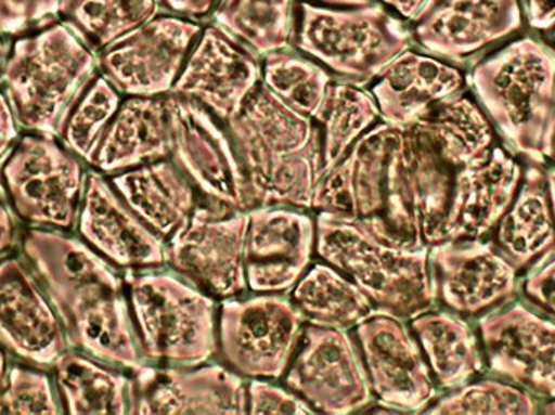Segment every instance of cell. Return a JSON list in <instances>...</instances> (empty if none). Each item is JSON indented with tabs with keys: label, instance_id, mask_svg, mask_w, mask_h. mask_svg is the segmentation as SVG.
Segmentation results:
<instances>
[{
	"label": "cell",
	"instance_id": "cell-1",
	"mask_svg": "<svg viewBox=\"0 0 555 415\" xmlns=\"http://www.w3.org/2000/svg\"><path fill=\"white\" fill-rule=\"evenodd\" d=\"M22 251L72 349L129 374L146 364L119 268L81 238L54 229H29Z\"/></svg>",
	"mask_w": 555,
	"mask_h": 415
},
{
	"label": "cell",
	"instance_id": "cell-2",
	"mask_svg": "<svg viewBox=\"0 0 555 415\" xmlns=\"http://www.w3.org/2000/svg\"><path fill=\"white\" fill-rule=\"evenodd\" d=\"M224 126L240 153L254 207L313 209L323 176L315 120L297 113L260 83Z\"/></svg>",
	"mask_w": 555,
	"mask_h": 415
},
{
	"label": "cell",
	"instance_id": "cell-3",
	"mask_svg": "<svg viewBox=\"0 0 555 415\" xmlns=\"http://www.w3.org/2000/svg\"><path fill=\"white\" fill-rule=\"evenodd\" d=\"M475 100L514 155L555 161V48L525 35L476 61L466 77Z\"/></svg>",
	"mask_w": 555,
	"mask_h": 415
},
{
	"label": "cell",
	"instance_id": "cell-4",
	"mask_svg": "<svg viewBox=\"0 0 555 415\" xmlns=\"http://www.w3.org/2000/svg\"><path fill=\"white\" fill-rule=\"evenodd\" d=\"M317 257L351 277L377 310L398 319L436 307L429 248L390 232L382 219L319 211Z\"/></svg>",
	"mask_w": 555,
	"mask_h": 415
},
{
	"label": "cell",
	"instance_id": "cell-5",
	"mask_svg": "<svg viewBox=\"0 0 555 415\" xmlns=\"http://www.w3.org/2000/svg\"><path fill=\"white\" fill-rule=\"evenodd\" d=\"M93 49L67 25H52L12 46L2 80L20 127L61 133L72 107L94 80Z\"/></svg>",
	"mask_w": 555,
	"mask_h": 415
},
{
	"label": "cell",
	"instance_id": "cell-6",
	"mask_svg": "<svg viewBox=\"0 0 555 415\" xmlns=\"http://www.w3.org/2000/svg\"><path fill=\"white\" fill-rule=\"evenodd\" d=\"M124 277L146 364L192 367L217 358V299L163 268Z\"/></svg>",
	"mask_w": 555,
	"mask_h": 415
},
{
	"label": "cell",
	"instance_id": "cell-7",
	"mask_svg": "<svg viewBox=\"0 0 555 415\" xmlns=\"http://www.w3.org/2000/svg\"><path fill=\"white\" fill-rule=\"evenodd\" d=\"M455 169L439 155L416 124L398 129L387 166L382 221L403 241L416 245L442 242L443 224L452 198Z\"/></svg>",
	"mask_w": 555,
	"mask_h": 415
},
{
	"label": "cell",
	"instance_id": "cell-8",
	"mask_svg": "<svg viewBox=\"0 0 555 415\" xmlns=\"http://www.w3.org/2000/svg\"><path fill=\"white\" fill-rule=\"evenodd\" d=\"M297 48L349 83L374 80L410 48L411 33L378 5L336 10L302 3Z\"/></svg>",
	"mask_w": 555,
	"mask_h": 415
},
{
	"label": "cell",
	"instance_id": "cell-9",
	"mask_svg": "<svg viewBox=\"0 0 555 415\" xmlns=\"http://www.w3.org/2000/svg\"><path fill=\"white\" fill-rule=\"evenodd\" d=\"M0 182L13 212L26 224L64 232L77 225L87 172L55 137H20L3 159Z\"/></svg>",
	"mask_w": 555,
	"mask_h": 415
},
{
	"label": "cell",
	"instance_id": "cell-10",
	"mask_svg": "<svg viewBox=\"0 0 555 415\" xmlns=\"http://www.w3.org/2000/svg\"><path fill=\"white\" fill-rule=\"evenodd\" d=\"M306 320L284 294H254L221 302L218 358L246 380L284 377Z\"/></svg>",
	"mask_w": 555,
	"mask_h": 415
},
{
	"label": "cell",
	"instance_id": "cell-11",
	"mask_svg": "<svg viewBox=\"0 0 555 415\" xmlns=\"http://www.w3.org/2000/svg\"><path fill=\"white\" fill-rule=\"evenodd\" d=\"M169 158L189 179L202 202L215 207H254L240 153L227 126L201 104L168 96Z\"/></svg>",
	"mask_w": 555,
	"mask_h": 415
},
{
	"label": "cell",
	"instance_id": "cell-12",
	"mask_svg": "<svg viewBox=\"0 0 555 415\" xmlns=\"http://www.w3.org/2000/svg\"><path fill=\"white\" fill-rule=\"evenodd\" d=\"M247 209L201 202L191 218L166 238V267L214 299H234L247 290L244 247Z\"/></svg>",
	"mask_w": 555,
	"mask_h": 415
},
{
	"label": "cell",
	"instance_id": "cell-13",
	"mask_svg": "<svg viewBox=\"0 0 555 415\" xmlns=\"http://www.w3.org/2000/svg\"><path fill=\"white\" fill-rule=\"evenodd\" d=\"M284 385L313 413L345 415L374 404L367 371L354 335L306 323Z\"/></svg>",
	"mask_w": 555,
	"mask_h": 415
},
{
	"label": "cell",
	"instance_id": "cell-14",
	"mask_svg": "<svg viewBox=\"0 0 555 415\" xmlns=\"http://www.w3.org/2000/svg\"><path fill=\"white\" fill-rule=\"evenodd\" d=\"M377 413H421L437 400L439 388L406 320L372 313L354 328Z\"/></svg>",
	"mask_w": 555,
	"mask_h": 415
},
{
	"label": "cell",
	"instance_id": "cell-15",
	"mask_svg": "<svg viewBox=\"0 0 555 415\" xmlns=\"http://www.w3.org/2000/svg\"><path fill=\"white\" fill-rule=\"evenodd\" d=\"M201 26L172 16L152 18L103 49L104 77L129 96H166L175 88Z\"/></svg>",
	"mask_w": 555,
	"mask_h": 415
},
{
	"label": "cell",
	"instance_id": "cell-16",
	"mask_svg": "<svg viewBox=\"0 0 555 415\" xmlns=\"http://www.w3.org/2000/svg\"><path fill=\"white\" fill-rule=\"evenodd\" d=\"M486 364L492 374L533 397L555 398V322L521 302L502 306L479 320Z\"/></svg>",
	"mask_w": 555,
	"mask_h": 415
},
{
	"label": "cell",
	"instance_id": "cell-17",
	"mask_svg": "<svg viewBox=\"0 0 555 415\" xmlns=\"http://www.w3.org/2000/svg\"><path fill=\"white\" fill-rule=\"evenodd\" d=\"M411 39L427 54L465 64L527 25L521 0H427Z\"/></svg>",
	"mask_w": 555,
	"mask_h": 415
},
{
	"label": "cell",
	"instance_id": "cell-18",
	"mask_svg": "<svg viewBox=\"0 0 555 415\" xmlns=\"http://www.w3.org/2000/svg\"><path fill=\"white\" fill-rule=\"evenodd\" d=\"M309 209L259 205L247 209V289L289 294L317 255V219Z\"/></svg>",
	"mask_w": 555,
	"mask_h": 415
},
{
	"label": "cell",
	"instance_id": "cell-19",
	"mask_svg": "<svg viewBox=\"0 0 555 415\" xmlns=\"http://www.w3.org/2000/svg\"><path fill=\"white\" fill-rule=\"evenodd\" d=\"M436 300L462 316L486 315L518 290V270L494 242L443 241L429 248Z\"/></svg>",
	"mask_w": 555,
	"mask_h": 415
},
{
	"label": "cell",
	"instance_id": "cell-20",
	"mask_svg": "<svg viewBox=\"0 0 555 415\" xmlns=\"http://www.w3.org/2000/svg\"><path fill=\"white\" fill-rule=\"evenodd\" d=\"M132 414H247V381L223 364L130 372Z\"/></svg>",
	"mask_w": 555,
	"mask_h": 415
},
{
	"label": "cell",
	"instance_id": "cell-21",
	"mask_svg": "<svg viewBox=\"0 0 555 415\" xmlns=\"http://www.w3.org/2000/svg\"><path fill=\"white\" fill-rule=\"evenodd\" d=\"M80 238L119 270L166 267V241L153 232L100 171L85 182L78 211Z\"/></svg>",
	"mask_w": 555,
	"mask_h": 415
},
{
	"label": "cell",
	"instance_id": "cell-22",
	"mask_svg": "<svg viewBox=\"0 0 555 415\" xmlns=\"http://www.w3.org/2000/svg\"><path fill=\"white\" fill-rule=\"evenodd\" d=\"M262 80L256 57L223 29H205L189 54L171 94L194 101L227 124L240 113Z\"/></svg>",
	"mask_w": 555,
	"mask_h": 415
},
{
	"label": "cell",
	"instance_id": "cell-23",
	"mask_svg": "<svg viewBox=\"0 0 555 415\" xmlns=\"http://www.w3.org/2000/svg\"><path fill=\"white\" fill-rule=\"evenodd\" d=\"M67 346L64 326L39 281L20 258H2L0 348L36 367H52Z\"/></svg>",
	"mask_w": 555,
	"mask_h": 415
},
{
	"label": "cell",
	"instance_id": "cell-24",
	"mask_svg": "<svg viewBox=\"0 0 555 415\" xmlns=\"http://www.w3.org/2000/svg\"><path fill=\"white\" fill-rule=\"evenodd\" d=\"M525 169L514 153L494 146L491 155L455 172L443 224V241L485 238L494 231L520 189Z\"/></svg>",
	"mask_w": 555,
	"mask_h": 415
},
{
	"label": "cell",
	"instance_id": "cell-25",
	"mask_svg": "<svg viewBox=\"0 0 555 415\" xmlns=\"http://www.w3.org/2000/svg\"><path fill=\"white\" fill-rule=\"evenodd\" d=\"M466 87V75L455 65L406 49L380 72L371 93L382 122L406 129Z\"/></svg>",
	"mask_w": 555,
	"mask_h": 415
},
{
	"label": "cell",
	"instance_id": "cell-26",
	"mask_svg": "<svg viewBox=\"0 0 555 415\" xmlns=\"http://www.w3.org/2000/svg\"><path fill=\"white\" fill-rule=\"evenodd\" d=\"M393 133L395 127L382 122L358 140L320 179L313 209L359 219L380 218Z\"/></svg>",
	"mask_w": 555,
	"mask_h": 415
},
{
	"label": "cell",
	"instance_id": "cell-27",
	"mask_svg": "<svg viewBox=\"0 0 555 415\" xmlns=\"http://www.w3.org/2000/svg\"><path fill=\"white\" fill-rule=\"evenodd\" d=\"M166 158H169L168 94L130 96L120 103L90 166L101 174L114 176Z\"/></svg>",
	"mask_w": 555,
	"mask_h": 415
},
{
	"label": "cell",
	"instance_id": "cell-28",
	"mask_svg": "<svg viewBox=\"0 0 555 415\" xmlns=\"http://www.w3.org/2000/svg\"><path fill=\"white\" fill-rule=\"evenodd\" d=\"M498 250L520 271L530 270L555 250V208L550 174L540 166L525 169L511 208L494 229Z\"/></svg>",
	"mask_w": 555,
	"mask_h": 415
},
{
	"label": "cell",
	"instance_id": "cell-29",
	"mask_svg": "<svg viewBox=\"0 0 555 415\" xmlns=\"http://www.w3.org/2000/svg\"><path fill=\"white\" fill-rule=\"evenodd\" d=\"M109 181L135 215L165 241L191 218L202 202L171 158L119 172Z\"/></svg>",
	"mask_w": 555,
	"mask_h": 415
},
{
	"label": "cell",
	"instance_id": "cell-30",
	"mask_svg": "<svg viewBox=\"0 0 555 415\" xmlns=\"http://www.w3.org/2000/svg\"><path fill=\"white\" fill-rule=\"evenodd\" d=\"M410 328L439 390H455L485 372L481 338L459 313L430 309L410 320Z\"/></svg>",
	"mask_w": 555,
	"mask_h": 415
},
{
	"label": "cell",
	"instance_id": "cell-31",
	"mask_svg": "<svg viewBox=\"0 0 555 415\" xmlns=\"http://www.w3.org/2000/svg\"><path fill=\"white\" fill-rule=\"evenodd\" d=\"M62 413L132 414V375L80 351H67L54 365Z\"/></svg>",
	"mask_w": 555,
	"mask_h": 415
},
{
	"label": "cell",
	"instance_id": "cell-32",
	"mask_svg": "<svg viewBox=\"0 0 555 415\" xmlns=\"http://www.w3.org/2000/svg\"><path fill=\"white\" fill-rule=\"evenodd\" d=\"M414 124L455 171L485 161L495 146L491 120L466 91L437 104Z\"/></svg>",
	"mask_w": 555,
	"mask_h": 415
},
{
	"label": "cell",
	"instance_id": "cell-33",
	"mask_svg": "<svg viewBox=\"0 0 555 415\" xmlns=\"http://www.w3.org/2000/svg\"><path fill=\"white\" fill-rule=\"evenodd\" d=\"M309 325L351 332L377 312L367 294L338 268L322 261L310 264L289 293Z\"/></svg>",
	"mask_w": 555,
	"mask_h": 415
},
{
	"label": "cell",
	"instance_id": "cell-34",
	"mask_svg": "<svg viewBox=\"0 0 555 415\" xmlns=\"http://www.w3.org/2000/svg\"><path fill=\"white\" fill-rule=\"evenodd\" d=\"M380 119L377 103L371 91L358 85L330 83L325 98L313 120L322 140L323 174L361 140Z\"/></svg>",
	"mask_w": 555,
	"mask_h": 415
},
{
	"label": "cell",
	"instance_id": "cell-35",
	"mask_svg": "<svg viewBox=\"0 0 555 415\" xmlns=\"http://www.w3.org/2000/svg\"><path fill=\"white\" fill-rule=\"evenodd\" d=\"M218 28L259 55L287 48L293 31V0H221Z\"/></svg>",
	"mask_w": 555,
	"mask_h": 415
},
{
	"label": "cell",
	"instance_id": "cell-36",
	"mask_svg": "<svg viewBox=\"0 0 555 415\" xmlns=\"http://www.w3.org/2000/svg\"><path fill=\"white\" fill-rule=\"evenodd\" d=\"M156 0H61L65 25L91 49H106L155 16Z\"/></svg>",
	"mask_w": 555,
	"mask_h": 415
},
{
	"label": "cell",
	"instance_id": "cell-37",
	"mask_svg": "<svg viewBox=\"0 0 555 415\" xmlns=\"http://www.w3.org/2000/svg\"><path fill=\"white\" fill-rule=\"evenodd\" d=\"M120 107V94L106 77H94L68 113L57 139L81 161L91 165L94 153Z\"/></svg>",
	"mask_w": 555,
	"mask_h": 415
},
{
	"label": "cell",
	"instance_id": "cell-38",
	"mask_svg": "<svg viewBox=\"0 0 555 415\" xmlns=\"http://www.w3.org/2000/svg\"><path fill=\"white\" fill-rule=\"evenodd\" d=\"M330 83L328 72L302 55L284 52V49L266 55L262 85L287 106L310 119L319 111Z\"/></svg>",
	"mask_w": 555,
	"mask_h": 415
},
{
	"label": "cell",
	"instance_id": "cell-39",
	"mask_svg": "<svg viewBox=\"0 0 555 415\" xmlns=\"http://www.w3.org/2000/svg\"><path fill=\"white\" fill-rule=\"evenodd\" d=\"M537 398L512 381H468L437 398L424 413L429 414H534Z\"/></svg>",
	"mask_w": 555,
	"mask_h": 415
},
{
	"label": "cell",
	"instance_id": "cell-40",
	"mask_svg": "<svg viewBox=\"0 0 555 415\" xmlns=\"http://www.w3.org/2000/svg\"><path fill=\"white\" fill-rule=\"evenodd\" d=\"M54 381L44 372L12 365L0 387V414H61Z\"/></svg>",
	"mask_w": 555,
	"mask_h": 415
},
{
	"label": "cell",
	"instance_id": "cell-41",
	"mask_svg": "<svg viewBox=\"0 0 555 415\" xmlns=\"http://www.w3.org/2000/svg\"><path fill=\"white\" fill-rule=\"evenodd\" d=\"M61 12V0H0V35L42 28Z\"/></svg>",
	"mask_w": 555,
	"mask_h": 415
},
{
	"label": "cell",
	"instance_id": "cell-42",
	"mask_svg": "<svg viewBox=\"0 0 555 415\" xmlns=\"http://www.w3.org/2000/svg\"><path fill=\"white\" fill-rule=\"evenodd\" d=\"M247 414H313V410L287 387H276L270 380H249Z\"/></svg>",
	"mask_w": 555,
	"mask_h": 415
},
{
	"label": "cell",
	"instance_id": "cell-43",
	"mask_svg": "<svg viewBox=\"0 0 555 415\" xmlns=\"http://www.w3.org/2000/svg\"><path fill=\"white\" fill-rule=\"evenodd\" d=\"M527 299L555 322V257L541 261L521 283Z\"/></svg>",
	"mask_w": 555,
	"mask_h": 415
},
{
	"label": "cell",
	"instance_id": "cell-44",
	"mask_svg": "<svg viewBox=\"0 0 555 415\" xmlns=\"http://www.w3.org/2000/svg\"><path fill=\"white\" fill-rule=\"evenodd\" d=\"M525 22L533 31L551 35L555 29V0H521Z\"/></svg>",
	"mask_w": 555,
	"mask_h": 415
},
{
	"label": "cell",
	"instance_id": "cell-45",
	"mask_svg": "<svg viewBox=\"0 0 555 415\" xmlns=\"http://www.w3.org/2000/svg\"><path fill=\"white\" fill-rule=\"evenodd\" d=\"M20 124L7 94L0 93V161L9 156L20 139Z\"/></svg>",
	"mask_w": 555,
	"mask_h": 415
},
{
	"label": "cell",
	"instance_id": "cell-46",
	"mask_svg": "<svg viewBox=\"0 0 555 415\" xmlns=\"http://www.w3.org/2000/svg\"><path fill=\"white\" fill-rule=\"evenodd\" d=\"M16 242V224L15 216H13L12 207H10L9 198L3 191L2 182H0V255L15 245Z\"/></svg>",
	"mask_w": 555,
	"mask_h": 415
},
{
	"label": "cell",
	"instance_id": "cell-47",
	"mask_svg": "<svg viewBox=\"0 0 555 415\" xmlns=\"http://www.w3.org/2000/svg\"><path fill=\"white\" fill-rule=\"evenodd\" d=\"M215 0H165L169 9L191 16H204L214 5Z\"/></svg>",
	"mask_w": 555,
	"mask_h": 415
},
{
	"label": "cell",
	"instance_id": "cell-48",
	"mask_svg": "<svg viewBox=\"0 0 555 415\" xmlns=\"http://www.w3.org/2000/svg\"><path fill=\"white\" fill-rule=\"evenodd\" d=\"M380 2L387 3L391 9L397 10L403 18L413 22L426 5L427 0H380Z\"/></svg>",
	"mask_w": 555,
	"mask_h": 415
},
{
	"label": "cell",
	"instance_id": "cell-49",
	"mask_svg": "<svg viewBox=\"0 0 555 415\" xmlns=\"http://www.w3.org/2000/svg\"><path fill=\"white\" fill-rule=\"evenodd\" d=\"M7 365L5 355H3L2 349H0V387H2L3 377H5Z\"/></svg>",
	"mask_w": 555,
	"mask_h": 415
},
{
	"label": "cell",
	"instance_id": "cell-50",
	"mask_svg": "<svg viewBox=\"0 0 555 415\" xmlns=\"http://www.w3.org/2000/svg\"><path fill=\"white\" fill-rule=\"evenodd\" d=\"M5 44L0 41V80H2L3 65H5Z\"/></svg>",
	"mask_w": 555,
	"mask_h": 415
},
{
	"label": "cell",
	"instance_id": "cell-51",
	"mask_svg": "<svg viewBox=\"0 0 555 415\" xmlns=\"http://www.w3.org/2000/svg\"><path fill=\"white\" fill-rule=\"evenodd\" d=\"M541 411L546 414H555V398L554 400L547 401L546 404H544L543 407H541Z\"/></svg>",
	"mask_w": 555,
	"mask_h": 415
},
{
	"label": "cell",
	"instance_id": "cell-52",
	"mask_svg": "<svg viewBox=\"0 0 555 415\" xmlns=\"http://www.w3.org/2000/svg\"><path fill=\"white\" fill-rule=\"evenodd\" d=\"M547 174H550L551 192H553V200H554V208H555V169H554V171L547 172Z\"/></svg>",
	"mask_w": 555,
	"mask_h": 415
},
{
	"label": "cell",
	"instance_id": "cell-53",
	"mask_svg": "<svg viewBox=\"0 0 555 415\" xmlns=\"http://www.w3.org/2000/svg\"><path fill=\"white\" fill-rule=\"evenodd\" d=\"M326 2H343V3H351V2H362V0H326Z\"/></svg>",
	"mask_w": 555,
	"mask_h": 415
},
{
	"label": "cell",
	"instance_id": "cell-54",
	"mask_svg": "<svg viewBox=\"0 0 555 415\" xmlns=\"http://www.w3.org/2000/svg\"><path fill=\"white\" fill-rule=\"evenodd\" d=\"M550 36H551V39H553V42H554V44H555V29H554V31H553V33H551V35H550Z\"/></svg>",
	"mask_w": 555,
	"mask_h": 415
}]
</instances>
